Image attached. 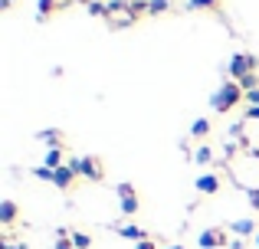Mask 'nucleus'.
I'll return each mask as SVG.
<instances>
[{
	"label": "nucleus",
	"instance_id": "nucleus-22",
	"mask_svg": "<svg viewBox=\"0 0 259 249\" xmlns=\"http://www.w3.org/2000/svg\"><path fill=\"white\" fill-rule=\"evenodd\" d=\"M246 197H249V207H253V210H259V187H249Z\"/></svg>",
	"mask_w": 259,
	"mask_h": 249
},
{
	"label": "nucleus",
	"instance_id": "nucleus-25",
	"mask_svg": "<svg viewBox=\"0 0 259 249\" xmlns=\"http://www.w3.org/2000/svg\"><path fill=\"white\" fill-rule=\"evenodd\" d=\"M0 249H30L26 243H0Z\"/></svg>",
	"mask_w": 259,
	"mask_h": 249
},
{
	"label": "nucleus",
	"instance_id": "nucleus-23",
	"mask_svg": "<svg viewBox=\"0 0 259 249\" xmlns=\"http://www.w3.org/2000/svg\"><path fill=\"white\" fill-rule=\"evenodd\" d=\"M243 102H249V105H259V89H253V92H243Z\"/></svg>",
	"mask_w": 259,
	"mask_h": 249
},
{
	"label": "nucleus",
	"instance_id": "nucleus-9",
	"mask_svg": "<svg viewBox=\"0 0 259 249\" xmlns=\"http://www.w3.org/2000/svg\"><path fill=\"white\" fill-rule=\"evenodd\" d=\"M43 167L59 171V167H63V151H59V147H50V151H46V158H43Z\"/></svg>",
	"mask_w": 259,
	"mask_h": 249
},
{
	"label": "nucleus",
	"instance_id": "nucleus-3",
	"mask_svg": "<svg viewBox=\"0 0 259 249\" xmlns=\"http://www.w3.org/2000/svg\"><path fill=\"white\" fill-rule=\"evenodd\" d=\"M69 167L76 171V177H85V180H102V161L99 158H72Z\"/></svg>",
	"mask_w": 259,
	"mask_h": 249
},
{
	"label": "nucleus",
	"instance_id": "nucleus-8",
	"mask_svg": "<svg viewBox=\"0 0 259 249\" xmlns=\"http://www.w3.org/2000/svg\"><path fill=\"white\" fill-rule=\"evenodd\" d=\"M230 230L236 233V236H249V233H256V223L249 217H243V220H233V226Z\"/></svg>",
	"mask_w": 259,
	"mask_h": 249
},
{
	"label": "nucleus",
	"instance_id": "nucleus-4",
	"mask_svg": "<svg viewBox=\"0 0 259 249\" xmlns=\"http://www.w3.org/2000/svg\"><path fill=\"white\" fill-rule=\"evenodd\" d=\"M115 190H118V204H121V213H125V217L138 213V193H135L132 184H118Z\"/></svg>",
	"mask_w": 259,
	"mask_h": 249
},
{
	"label": "nucleus",
	"instance_id": "nucleus-17",
	"mask_svg": "<svg viewBox=\"0 0 259 249\" xmlns=\"http://www.w3.org/2000/svg\"><path fill=\"white\" fill-rule=\"evenodd\" d=\"M240 89H243V92H253V89H259V76H256V72L243 76V79H240Z\"/></svg>",
	"mask_w": 259,
	"mask_h": 249
},
{
	"label": "nucleus",
	"instance_id": "nucleus-29",
	"mask_svg": "<svg viewBox=\"0 0 259 249\" xmlns=\"http://www.w3.org/2000/svg\"><path fill=\"white\" fill-rule=\"evenodd\" d=\"M13 4H17V0H4V7H13Z\"/></svg>",
	"mask_w": 259,
	"mask_h": 249
},
{
	"label": "nucleus",
	"instance_id": "nucleus-7",
	"mask_svg": "<svg viewBox=\"0 0 259 249\" xmlns=\"http://www.w3.org/2000/svg\"><path fill=\"white\" fill-rule=\"evenodd\" d=\"M217 190H220V177H217V174H203V177H197V193L207 197V193H217Z\"/></svg>",
	"mask_w": 259,
	"mask_h": 249
},
{
	"label": "nucleus",
	"instance_id": "nucleus-13",
	"mask_svg": "<svg viewBox=\"0 0 259 249\" xmlns=\"http://www.w3.org/2000/svg\"><path fill=\"white\" fill-rule=\"evenodd\" d=\"M210 161H213V147H210V144H200L194 151V164H210Z\"/></svg>",
	"mask_w": 259,
	"mask_h": 249
},
{
	"label": "nucleus",
	"instance_id": "nucleus-16",
	"mask_svg": "<svg viewBox=\"0 0 259 249\" xmlns=\"http://www.w3.org/2000/svg\"><path fill=\"white\" fill-rule=\"evenodd\" d=\"M220 7V0H187V10H213Z\"/></svg>",
	"mask_w": 259,
	"mask_h": 249
},
{
	"label": "nucleus",
	"instance_id": "nucleus-26",
	"mask_svg": "<svg viewBox=\"0 0 259 249\" xmlns=\"http://www.w3.org/2000/svg\"><path fill=\"white\" fill-rule=\"evenodd\" d=\"M56 249H72V239H56Z\"/></svg>",
	"mask_w": 259,
	"mask_h": 249
},
{
	"label": "nucleus",
	"instance_id": "nucleus-20",
	"mask_svg": "<svg viewBox=\"0 0 259 249\" xmlns=\"http://www.w3.org/2000/svg\"><path fill=\"white\" fill-rule=\"evenodd\" d=\"M33 177H39V180H46V184H53V171H50V167H33Z\"/></svg>",
	"mask_w": 259,
	"mask_h": 249
},
{
	"label": "nucleus",
	"instance_id": "nucleus-14",
	"mask_svg": "<svg viewBox=\"0 0 259 249\" xmlns=\"http://www.w3.org/2000/svg\"><path fill=\"white\" fill-rule=\"evenodd\" d=\"M190 134L203 141V138H207V134H210V122H207V118H197V122L190 125Z\"/></svg>",
	"mask_w": 259,
	"mask_h": 249
},
{
	"label": "nucleus",
	"instance_id": "nucleus-30",
	"mask_svg": "<svg viewBox=\"0 0 259 249\" xmlns=\"http://www.w3.org/2000/svg\"><path fill=\"white\" fill-rule=\"evenodd\" d=\"M164 249H184V246H164Z\"/></svg>",
	"mask_w": 259,
	"mask_h": 249
},
{
	"label": "nucleus",
	"instance_id": "nucleus-19",
	"mask_svg": "<svg viewBox=\"0 0 259 249\" xmlns=\"http://www.w3.org/2000/svg\"><path fill=\"white\" fill-rule=\"evenodd\" d=\"M167 7H171L167 0H148V13H164Z\"/></svg>",
	"mask_w": 259,
	"mask_h": 249
},
{
	"label": "nucleus",
	"instance_id": "nucleus-27",
	"mask_svg": "<svg viewBox=\"0 0 259 249\" xmlns=\"http://www.w3.org/2000/svg\"><path fill=\"white\" fill-rule=\"evenodd\" d=\"M135 249H158V246H154V243H151V239H141V243H138V246H135Z\"/></svg>",
	"mask_w": 259,
	"mask_h": 249
},
{
	"label": "nucleus",
	"instance_id": "nucleus-28",
	"mask_svg": "<svg viewBox=\"0 0 259 249\" xmlns=\"http://www.w3.org/2000/svg\"><path fill=\"white\" fill-rule=\"evenodd\" d=\"M230 249H243V239H230Z\"/></svg>",
	"mask_w": 259,
	"mask_h": 249
},
{
	"label": "nucleus",
	"instance_id": "nucleus-31",
	"mask_svg": "<svg viewBox=\"0 0 259 249\" xmlns=\"http://www.w3.org/2000/svg\"><path fill=\"white\" fill-rule=\"evenodd\" d=\"M256 246H259V233H256Z\"/></svg>",
	"mask_w": 259,
	"mask_h": 249
},
{
	"label": "nucleus",
	"instance_id": "nucleus-5",
	"mask_svg": "<svg viewBox=\"0 0 259 249\" xmlns=\"http://www.w3.org/2000/svg\"><path fill=\"white\" fill-rule=\"evenodd\" d=\"M72 184H76V171H72L69 164H63L59 171H53V187H59V190H72Z\"/></svg>",
	"mask_w": 259,
	"mask_h": 249
},
{
	"label": "nucleus",
	"instance_id": "nucleus-6",
	"mask_svg": "<svg viewBox=\"0 0 259 249\" xmlns=\"http://www.w3.org/2000/svg\"><path fill=\"white\" fill-rule=\"evenodd\" d=\"M197 243H200V249H217V246H227L230 239L223 236V230H203Z\"/></svg>",
	"mask_w": 259,
	"mask_h": 249
},
{
	"label": "nucleus",
	"instance_id": "nucleus-12",
	"mask_svg": "<svg viewBox=\"0 0 259 249\" xmlns=\"http://www.w3.org/2000/svg\"><path fill=\"white\" fill-rule=\"evenodd\" d=\"M36 138H39V141H46L50 147H59V138H63V131H56V128H46V131H39Z\"/></svg>",
	"mask_w": 259,
	"mask_h": 249
},
{
	"label": "nucleus",
	"instance_id": "nucleus-24",
	"mask_svg": "<svg viewBox=\"0 0 259 249\" xmlns=\"http://www.w3.org/2000/svg\"><path fill=\"white\" fill-rule=\"evenodd\" d=\"M246 118H253V122H259V105H249V109H246Z\"/></svg>",
	"mask_w": 259,
	"mask_h": 249
},
{
	"label": "nucleus",
	"instance_id": "nucleus-18",
	"mask_svg": "<svg viewBox=\"0 0 259 249\" xmlns=\"http://www.w3.org/2000/svg\"><path fill=\"white\" fill-rule=\"evenodd\" d=\"M53 7H56V0H39V7H36V17H39V20H46V17H50V10H53Z\"/></svg>",
	"mask_w": 259,
	"mask_h": 249
},
{
	"label": "nucleus",
	"instance_id": "nucleus-1",
	"mask_svg": "<svg viewBox=\"0 0 259 249\" xmlns=\"http://www.w3.org/2000/svg\"><path fill=\"white\" fill-rule=\"evenodd\" d=\"M243 102V89L240 82H220V89L210 95V109L220 112V115H227L230 109H236V105Z\"/></svg>",
	"mask_w": 259,
	"mask_h": 249
},
{
	"label": "nucleus",
	"instance_id": "nucleus-2",
	"mask_svg": "<svg viewBox=\"0 0 259 249\" xmlns=\"http://www.w3.org/2000/svg\"><path fill=\"white\" fill-rule=\"evenodd\" d=\"M259 69V59L253 53H236V56H230V76H233V82H240L243 76H249V72Z\"/></svg>",
	"mask_w": 259,
	"mask_h": 249
},
{
	"label": "nucleus",
	"instance_id": "nucleus-11",
	"mask_svg": "<svg viewBox=\"0 0 259 249\" xmlns=\"http://www.w3.org/2000/svg\"><path fill=\"white\" fill-rule=\"evenodd\" d=\"M0 220H4V223H13V220H17V204H13V200H4V204H0Z\"/></svg>",
	"mask_w": 259,
	"mask_h": 249
},
{
	"label": "nucleus",
	"instance_id": "nucleus-21",
	"mask_svg": "<svg viewBox=\"0 0 259 249\" xmlns=\"http://www.w3.org/2000/svg\"><path fill=\"white\" fill-rule=\"evenodd\" d=\"M89 13H92V17H102V13H108V7H102L99 0H89Z\"/></svg>",
	"mask_w": 259,
	"mask_h": 249
},
{
	"label": "nucleus",
	"instance_id": "nucleus-15",
	"mask_svg": "<svg viewBox=\"0 0 259 249\" xmlns=\"http://www.w3.org/2000/svg\"><path fill=\"white\" fill-rule=\"evenodd\" d=\"M69 239H72V249H89V246H92V236H89V233H82V230H76Z\"/></svg>",
	"mask_w": 259,
	"mask_h": 249
},
{
	"label": "nucleus",
	"instance_id": "nucleus-10",
	"mask_svg": "<svg viewBox=\"0 0 259 249\" xmlns=\"http://www.w3.org/2000/svg\"><path fill=\"white\" fill-rule=\"evenodd\" d=\"M118 233H121L125 239H138V243H141V239H148V236H145V230H138L135 223H125V226H118Z\"/></svg>",
	"mask_w": 259,
	"mask_h": 249
}]
</instances>
